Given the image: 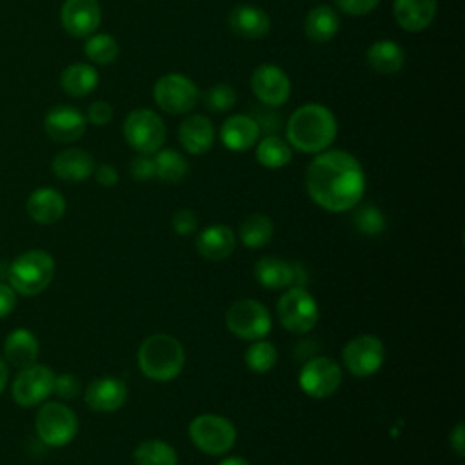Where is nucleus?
I'll list each match as a JSON object with an SVG mask.
<instances>
[{"instance_id": "1", "label": "nucleus", "mask_w": 465, "mask_h": 465, "mask_svg": "<svg viewBox=\"0 0 465 465\" xmlns=\"http://www.w3.org/2000/svg\"><path fill=\"white\" fill-rule=\"evenodd\" d=\"M305 189L318 207L329 213H345L361 202L365 173L351 153L322 151L307 167Z\"/></svg>"}, {"instance_id": "2", "label": "nucleus", "mask_w": 465, "mask_h": 465, "mask_svg": "<svg viewBox=\"0 0 465 465\" xmlns=\"http://www.w3.org/2000/svg\"><path fill=\"white\" fill-rule=\"evenodd\" d=\"M338 124L331 109L320 104L298 107L285 124L287 143L300 153H322L336 138Z\"/></svg>"}, {"instance_id": "3", "label": "nucleus", "mask_w": 465, "mask_h": 465, "mask_svg": "<svg viewBox=\"0 0 465 465\" xmlns=\"http://www.w3.org/2000/svg\"><path fill=\"white\" fill-rule=\"evenodd\" d=\"M136 360L142 374L154 381H169L182 372L185 351L171 334H151L142 341Z\"/></svg>"}, {"instance_id": "4", "label": "nucleus", "mask_w": 465, "mask_h": 465, "mask_svg": "<svg viewBox=\"0 0 465 465\" xmlns=\"http://www.w3.org/2000/svg\"><path fill=\"white\" fill-rule=\"evenodd\" d=\"M54 276V260L47 251L31 249L18 254L7 269L9 285L24 296L40 294Z\"/></svg>"}, {"instance_id": "5", "label": "nucleus", "mask_w": 465, "mask_h": 465, "mask_svg": "<svg viewBox=\"0 0 465 465\" xmlns=\"http://www.w3.org/2000/svg\"><path fill=\"white\" fill-rule=\"evenodd\" d=\"M276 316L285 331L292 334H305L316 327L320 320V307L305 287L292 285L278 298Z\"/></svg>"}, {"instance_id": "6", "label": "nucleus", "mask_w": 465, "mask_h": 465, "mask_svg": "<svg viewBox=\"0 0 465 465\" xmlns=\"http://www.w3.org/2000/svg\"><path fill=\"white\" fill-rule=\"evenodd\" d=\"M189 438L194 447L209 456L227 454L236 441V427L220 414H200L189 423Z\"/></svg>"}, {"instance_id": "7", "label": "nucleus", "mask_w": 465, "mask_h": 465, "mask_svg": "<svg viewBox=\"0 0 465 465\" xmlns=\"http://www.w3.org/2000/svg\"><path fill=\"white\" fill-rule=\"evenodd\" d=\"M227 329L240 340L254 341L269 334L272 318L269 309L252 298H240L225 312Z\"/></svg>"}, {"instance_id": "8", "label": "nucleus", "mask_w": 465, "mask_h": 465, "mask_svg": "<svg viewBox=\"0 0 465 465\" xmlns=\"http://www.w3.org/2000/svg\"><path fill=\"white\" fill-rule=\"evenodd\" d=\"M35 429L42 443L49 447H64L71 443L78 432V418L65 403L47 401L35 418Z\"/></svg>"}, {"instance_id": "9", "label": "nucleus", "mask_w": 465, "mask_h": 465, "mask_svg": "<svg viewBox=\"0 0 465 465\" xmlns=\"http://www.w3.org/2000/svg\"><path fill=\"white\" fill-rule=\"evenodd\" d=\"M124 136L140 154H154L165 142L163 120L151 109H134L124 120Z\"/></svg>"}, {"instance_id": "10", "label": "nucleus", "mask_w": 465, "mask_h": 465, "mask_svg": "<svg viewBox=\"0 0 465 465\" xmlns=\"http://www.w3.org/2000/svg\"><path fill=\"white\" fill-rule=\"evenodd\" d=\"M153 98L162 111L169 114H185L196 105L200 93L196 84L185 74L167 73L156 80Z\"/></svg>"}, {"instance_id": "11", "label": "nucleus", "mask_w": 465, "mask_h": 465, "mask_svg": "<svg viewBox=\"0 0 465 465\" xmlns=\"http://www.w3.org/2000/svg\"><path fill=\"white\" fill-rule=\"evenodd\" d=\"M345 369L358 378L376 374L385 360L383 341L374 334H360L349 340L341 351Z\"/></svg>"}, {"instance_id": "12", "label": "nucleus", "mask_w": 465, "mask_h": 465, "mask_svg": "<svg viewBox=\"0 0 465 465\" xmlns=\"http://www.w3.org/2000/svg\"><path fill=\"white\" fill-rule=\"evenodd\" d=\"M341 367L327 356H314L307 360L298 374L300 389L316 400L332 396L341 383Z\"/></svg>"}, {"instance_id": "13", "label": "nucleus", "mask_w": 465, "mask_h": 465, "mask_svg": "<svg viewBox=\"0 0 465 465\" xmlns=\"http://www.w3.org/2000/svg\"><path fill=\"white\" fill-rule=\"evenodd\" d=\"M54 376L56 374L47 365L40 363H33L20 369L11 387L15 403L22 407H35L47 400L49 394H53Z\"/></svg>"}, {"instance_id": "14", "label": "nucleus", "mask_w": 465, "mask_h": 465, "mask_svg": "<svg viewBox=\"0 0 465 465\" xmlns=\"http://www.w3.org/2000/svg\"><path fill=\"white\" fill-rule=\"evenodd\" d=\"M254 96L271 107L283 105L291 96V80L285 71L274 64H262L251 74Z\"/></svg>"}, {"instance_id": "15", "label": "nucleus", "mask_w": 465, "mask_h": 465, "mask_svg": "<svg viewBox=\"0 0 465 465\" xmlns=\"http://www.w3.org/2000/svg\"><path fill=\"white\" fill-rule=\"evenodd\" d=\"M102 20L98 0H64L60 9V22L65 33L74 38L91 36Z\"/></svg>"}, {"instance_id": "16", "label": "nucleus", "mask_w": 465, "mask_h": 465, "mask_svg": "<svg viewBox=\"0 0 465 465\" xmlns=\"http://www.w3.org/2000/svg\"><path fill=\"white\" fill-rule=\"evenodd\" d=\"M85 116L73 105H56L44 118V129L47 136L60 143H71L84 136Z\"/></svg>"}, {"instance_id": "17", "label": "nucleus", "mask_w": 465, "mask_h": 465, "mask_svg": "<svg viewBox=\"0 0 465 465\" xmlns=\"http://www.w3.org/2000/svg\"><path fill=\"white\" fill-rule=\"evenodd\" d=\"M84 400L96 412H114L127 400V385L120 378L102 376L87 385Z\"/></svg>"}, {"instance_id": "18", "label": "nucleus", "mask_w": 465, "mask_h": 465, "mask_svg": "<svg viewBox=\"0 0 465 465\" xmlns=\"http://www.w3.org/2000/svg\"><path fill=\"white\" fill-rule=\"evenodd\" d=\"M227 25L240 38L260 40L267 36L271 31V18L263 9L256 5L242 4L229 11Z\"/></svg>"}, {"instance_id": "19", "label": "nucleus", "mask_w": 465, "mask_h": 465, "mask_svg": "<svg viewBox=\"0 0 465 465\" xmlns=\"http://www.w3.org/2000/svg\"><path fill=\"white\" fill-rule=\"evenodd\" d=\"M236 247V236L225 223H211L196 236V251L211 262L225 260Z\"/></svg>"}, {"instance_id": "20", "label": "nucleus", "mask_w": 465, "mask_h": 465, "mask_svg": "<svg viewBox=\"0 0 465 465\" xmlns=\"http://www.w3.org/2000/svg\"><path fill=\"white\" fill-rule=\"evenodd\" d=\"M25 211L33 222L51 225L62 220V216L65 214V198L60 191L53 187H40L29 194L25 202Z\"/></svg>"}, {"instance_id": "21", "label": "nucleus", "mask_w": 465, "mask_h": 465, "mask_svg": "<svg viewBox=\"0 0 465 465\" xmlns=\"http://www.w3.org/2000/svg\"><path fill=\"white\" fill-rule=\"evenodd\" d=\"M178 138L187 153L203 154L213 147L216 133L213 122L207 116L193 114L180 124Z\"/></svg>"}, {"instance_id": "22", "label": "nucleus", "mask_w": 465, "mask_h": 465, "mask_svg": "<svg viewBox=\"0 0 465 465\" xmlns=\"http://www.w3.org/2000/svg\"><path fill=\"white\" fill-rule=\"evenodd\" d=\"M260 138V129L249 114H234L222 124L220 140L222 143L234 153H242L256 145Z\"/></svg>"}, {"instance_id": "23", "label": "nucleus", "mask_w": 465, "mask_h": 465, "mask_svg": "<svg viewBox=\"0 0 465 465\" xmlns=\"http://www.w3.org/2000/svg\"><path fill=\"white\" fill-rule=\"evenodd\" d=\"M51 169L54 176L64 182H84L94 171V158L84 149L71 147L53 158Z\"/></svg>"}, {"instance_id": "24", "label": "nucleus", "mask_w": 465, "mask_h": 465, "mask_svg": "<svg viewBox=\"0 0 465 465\" xmlns=\"http://www.w3.org/2000/svg\"><path fill=\"white\" fill-rule=\"evenodd\" d=\"M436 0H394V18L405 31L427 29L436 16Z\"/></svg>"}, {"instance_id": "25", "label": "nucleus", "mask_w": 465, "mask_h": 465, "mask_svg": "<svg viewBox=\"0 0 465 465\" xmlns=\"http://www.w3.org/2000/svg\"><path fill=\"white\" fill-rule=\"evenodd\" d=\"M38 351L40 347L36 336L24 327L9 332L4 341V360L18 369L36 363Z\"/></svg>"}, {"instance_id": "26", "label": "nucleus", "mask_w": 465, "mask_h": 465, "mask_svg": "<svg viewBox=\"0 0 465 465\" xmlns=\"http://www.w3.org/2000/svg\"><path fill=\"white\" fill-rule=\"evenodd\" d=\"M254 278L265 289H287L294 285V265L276 256H262L254 263Z\"/></svg>"}, {"instance_id": "27", "label": "nucleus", "mask_w": 465, "mask_h": 465, "mask_svg": "<svg viewBox=\"0 0 465 465\" xmlns=\"http://www.w3.org/2000/svg\"><path fill=\"white\" fill-rule=\"evenodd\" d=\"M98 71L84 62H76L67 65L60 74V87L65 94L82 98L91 94L98 85Z\"/></svg>"}, {"instance_id": "28", "label": "nucleus", "mask_w": 465, "mask_h": 465, "mask_svg": "<svg viewBox=\"0 0 465 465\" xmlns=\"http://www.w3.org/2000/svg\"><path fill=\"white\" fill-rule=\"evenodd\" d=\"M340 18L331 5H316L309 11L303 22L305 36L314 44H325L336 36Z\"/></svg>"}, {"instance_id": "29", "label": "nucleus", "mask_w": 465, "mask_h": 465, "mask_svg": "<svg viewBox=\"0 0 465 465\" xmlns=\"http://www.w3.org/2000/svg\"><path fill=\"white\" fill-rule=\"evenodd\" d=\"M369 65L380 74H394L405 64V53L394 40H376L367 49Z\"/></svg>"}, {"instance_id": "30", "label": "nucleus", "mask_w": 465, "mask_h": 465, "mask_svg": "<svg viewBox=\"0 0 465 465\" xmlns=\"http://www.w3.org/2000/svg\"><path fill=\"white\" fill-rule=\"evenodd\" d=\"M272 232H274V225H272L271 218L265 214H260V213L247 216L240 223V229H238L242 245L249 247V249H260V247L267 245L272 238Z\"/></svg>"}, {"instance_id": "31", "label": "nucleus", "mask_w": 465, "mask_h": 465, "mask_svg": "<svg viewBox=\"0 0 465 465\" xmlns=\"http://www.w3.org/2000/svg\"><path fill=\"white\" fill-rule=\"evenodd\" d=\"M256 160L267 169H280L292 160V151L278 134H267L256 145Z\"/></svg>"}, {"instance_id": "32", "label": "nucleus", "mask_w": 465, "mask_h": 465, "mask_svg": "<svg viewBox=\"0 0 465 465\" xmlns=\"http://www.w3.org/2000/svg\"><path fill=\"white\" fill-rule=\"evenodd\" d=\"M153 162H154V176H158L165 183H178L189 173L187 160L174 149H158L154 153Z\"/></svg>"}, {"instance_id": "33", "label": "nucleus", "mask_w": 465, "mask_h": 465, "mask_svg": "<svg viewBox=\"0 0 465 465\" xmlns=\"http://www.w3.org/2000/svg\"><path fill=\"white\" fill-rule=\"evenodd\" d=\"M134 465H178V454L163 440H145L133 452Z\"/></svg>"}, {"instance_id": "34", "label": "nucleus", "mask_w": 465, "mask_h": 465, "mask_svg": "<svg viewBox=\"0 0 465 465\" xmlns=\"http://www.w3.org/2000/svg\"><path fill=\"white\" fill-rule=\"evenodd\" d=\"M84 53L85 56L98 64V65H107L113 64L118 58L120 47L116 38H113L107 33H93L91 36H87V42L84 45Z\"/></svg>"}, {"instance_id": "35", "label": "nucleus", "mask_w": 465, "mask_h": 465, "mask_svg": "<svg viewBox=\"0 0 465 465\" xmlns=\"http://www.w3.org/2000/svg\"><path fill=\"white\" fill-rule=\"evenodd\" d=\"M243 358H245V365H247L252 372L263 374V372H269V371L276 365V361H278V351H276V347H274L271 341H267V340L262 338V340H254V341L247 347Z\"/></svg>"}, {"instance_id": "36", "label": "nucleus", "mask_w": 465, "mask_h": 465, "mask_svg": "<svg viewBox=\"0 0 465 465\" xmlns=\"http://www.w3.org/2000/svg\"><path fill=\"white\" fill-rule=\"evenodd\" d=\"M354 214H352V223H354V229L361 234H367V236H374V234H380L385 231V216L383 213L372 205V203H365V205H356L354 207Z\"/></svg>"}, {"instance_id": "37", "label": "nucleus", "mask_w": 465, "mask_h": 465, "mask_svg": "<svg viewBox=\"0 0 465 465\" xmlns=\"http://www.w3.org/2000/svg\"><path fill=\"white\" fill-rule=\"evenodd\" d=\"M203 105L213 113H225L236 104V93L227 84H214L202 94Z\"/></svg>"}, {"instance_id": "38", "label": "nucleus", "mask_w": 465, "mask_h": 465, "mask_svg": "<svg viewBox=\"0 0 465 465\" xmlns=\"http://www.w3.org/2000/svg\"><path fill=\"white\" fill-rule=\"evenodd\" d=\"M265 105V104H263ZM271 105H265V107H254L252 109V114L251 118L256 122L260 133H265V134H274L276 131H280L282 127V118L278 113H274L272 109H269Z\"/></svg>"}, {"instance_id": "39", "label": "nucleus", "mask_w": 465, "mask_h": 465, "mask_svg": "<svg viewBox=\"0 0 465 465\" xmlns=\"http://www.w3.org/2000/svg\"><path fill=\"white\" fill-rule=\"evenodd\" d=\"M80 389H82V383L80 380L74 376V374H69V372H64V374H58L54 376V385H53V392L62 398V400H73L80 394Z\"/></svg>"}, {"instance_id": "40", "label": "nucleus", "mask_w": 465, "mask_h": 465, "mask_svg": "<svg viewBox=\"0 0 465 465\" xmlns=\"http://www.w3.org/2000/svg\"><path fill=\"white\" fill-rule=\"evenodd\" d=\"M171 227L180 236H189L198 229V218L191 209H178L171 218Z\"/></svg>"}, {"instance_id": "41", "label": "nucleus", "mask_w": 465, "mask_h": 465, "mask_svg": "<svg viewBox=\"0 0 465 465\" xmlns=\"http://www.w3.org/2000/svg\"><path fill=\"white\" fill-rule=\"evenodd\" d=\"M129 173L134 180L145 182L154 176V162L149 154H138L129 163Z\"/></svg>"}, {"instance_id": "42", "label": "nucleus", "mask_w": 465, "mask_h": 465, "mask_svg": "<svg viewBox=\"0 0 465 465\" xmlns=\"http://www.w3.org/2000/svg\"><path fill=\"white\" fill-rule=\"evenodd\" d=\"M85 120L93 125H107L113 120V107L104 100H96L87 107Z\"/></svg>"}, {"instance_id": "43", "label": "nucleus", "mask_w": 465, "mask_h": 465, "mask_svg": "<svg viewBox=\"0 0 465 465\" xmlns=\"http://www.w3.org/2000/svg\"><path fill=\"white\" fill-rule=\"evenodd\" d=\"M334 4L340 11L351 16H361L371 13L380 4V0H334Z\"/></svg>"}, {"instance_id": "44", "label": "nucleus", "mask_w": 465, "mask_h": 465, "mask_svg": "<svg viewBox=\"0 0 465 465\" xmlns=\"http://www.w3.org/2000/svg\"><path fill=\"white\" fill-rule=\"evenodd\" d=\"M93 174H94L96 182H98L100 185H104V187H113V185H116L118 180H120L118 171H116L113 165H109V163H102V165L94 167Z\"/></svg>"}, {"instance_id": "45", "label": "nucleus", "mask_w": 465, "mask_h": 465, "mask_svg": "<svg viewBox=\"0 0 465 465\" xmlns=\"http://www.w3.org/2000/svg\"><path fill=\"white\" fill-rule=\"evenodd\" d=\"M16 307V292L11 285L0 283V318H5Z\"/></svg>"}, {"instance_id": "46", "label": "nucleus", "mask_w": 465, "mask_h": 465, "mask_svg": "<svg viewBox=\"0 0 465 465\" xmlns=\"http://www.w3.org/2000/svg\"><path fill=\"white\" fill-rule=\"evenodd\" d=\"M465 425L460 421L454 429H452V432H450V436H449V441H450V447L454 449V452L460 456V458H463V454H465Z\"/></svg>"}, {"instance_id": "47", "label": "nucleus", "mask_w": 465, "mask_h": 465, "mask_svg": "<svg viewBox=\"0 0 465 465\" xmlns=\"http://www.w3.org/2000/svg\"><path fill=\"white\" fill-rule=\"evenodd\" d=\"M7 380H9V369H7V361L0 356V394L4 392L5 385H7Z\"/></svg>"}, {"instance_id": "48", "label": "nucleus", "mask_w": 465, "mask_h": 465, "mask_svg": "<svg viewBox=\"0 0 465 465\" xmlns=\"http://www.w3.org/2000/svg\"><path fill=\"white\" fill-rule=\"evenodd\" d=\"M218 465H251V463L242 456H227Z\"/></svg>"}]
</instances>
